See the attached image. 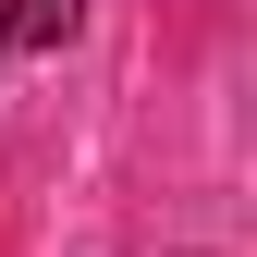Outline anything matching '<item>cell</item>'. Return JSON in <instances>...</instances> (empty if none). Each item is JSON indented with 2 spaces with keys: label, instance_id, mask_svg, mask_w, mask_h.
I'll return each instance as SVG.
<instances>
[{
  "label": "cell",
  "instance_id": "1",
  "mask_svg": "<svg viewBox=\"0 0 257 257\" xmlns=\"http://www.w3.org/2000/svg\"><path fill=\"white\" fill-rule=\"evenodd\" d=\"M86 0H0V49H61Z\"/></svg>",
  "mask_w": 257,
  "mask_h": 257
}]
</instances>
